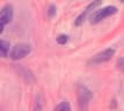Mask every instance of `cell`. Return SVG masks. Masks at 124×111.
<instances>
[{"mask_svg":"<svg viewBox=\"0 0 124 111\" xmlns=\"http://www.w3.org/2000/svg\"><path fill=\"white\" fill-rule=\"evenodd\" d=\"M46 13H48V16H49V17H54V16L56 15V13H57V8H56V6H54V4L49 5Z\"/></svg>","mask_w":124,"mask_h":111,"instance_id":"cell-11","label":"cell"},{"mask_svg":"<svg viewBox=\"0 0 124 111\" xmlns=\"http://www.w3.org/2000/svg\"><path fill=\"white\" fill-rule=\"evenodd\" d=\"M77 98H78V106L80 111H87L88 105L93 98V93L88 87L84 85H79L77 89Z\"/></svg>","mask_w":124,"mask_h":111,"instance_id":"cell-1","label":"cell"},{"mask_svg":"<svg viewBox=\"0 0 124 111\" xmlns=\"http://www.w3.org/2000/svg\"><path fill=\"white\" fill-rule=\"evenodd\" d=\"M0 111H2V110H0Z\"/></svg>","mask_w":124,"mask_h":111,"instance_id":"cell-14","label":"cell"},{"mask_svg":"<svg viewBox=\"0 0 124 111\" xmlns=\"http://www.w3.org/2000/svg\"><path fill=\"white\" fill-rule=\"evenodd\" d=\"M13 19V7L12 5H6L0 11V35L2 34L5 26L8 24Z\"/></svg>","mask_w":124,"mask_h":111,"instance_id":"cell-5","label":"cell"},{"mask_svg":"<svg viewBox=\"0 0 124 111\" xmlns=\"http://www.w3.org/2000/svg\"><path fill=\"white\" fill-rule=\"evenodd\" d=\"M42 109H43V100L39 95H37L34 102V111H42Z\"/></svg>","mask_w":124,"mask_h":111,"instance_id":"cell-9","label":"cell"},{"mask_svg":"<svg viewBox=\"0 0 124 111\" xmlns=\"http://www.w3.org/2000/svg\"><path fill=\"white\" fill-rule=\"evenodd\" d=\"M56 41H57V43L60 44V45H65V44L67 43V41H69V36L65 35V34H60V35L57 36Z\"/></svg>","mask_w":124,"mask_h":111,"instance_id":"cell-10","label":"cell"},{"mask_svg":"<svg viewBox=\"0 0 124 111\" xmlns=\"http://www.w3.org/2000/svg\"><path fill=\"white\" fill-rule=\"evenodd\" d=\"M101 4H102V0H93L92 2L87 6L86 8H85V9L79 14V16L76 19V21H74V26L76 27L82 26V24L85 23V21H86L87 19H89V17H91V15L95 12V9H97V7L101 5Z\"/></svg>","mask_w":124,"mask_h":111,"instance_id":"cell-3","label":"cell"},{"mask_svg":"<svg viewBox=\"0 0 124 111\" xmlns=\"http://www.w3.org/2000/svg\"><path fill=\"white\" fill-rule=\"evenodd\" d=\"M31 52V45L27 43H19L15 44L13 49L9 51V57L13 60H20V59L27 57Z\"/></svg>","mask_w":124,"mask_h":111,"instance_id":"cell-4","label":"cell"},{"mask_svg":"<svg viewBox=\"0 0 124 111\" xmlns=\"http://www.w3.org/2000/svg\"><path fill=\"white\" fill-rule=\"evenodd\" d=\"M119 1H121V2H123V4H124V0H119Z\"/></svg>","mask_w":124,"mask_h":111,"instance_id":"cell-13","label":"cell"},{"mask_svg":"<svg viewBox=\"0 0 124 111\" xmlns=\"http://www.w3.org/2000/svg\"><path fill=\"white\" fill-rule=\"evenodd\" d=\"M117 12H118V8L116 6H106L102 8H99L89 17L91 24H97L101 21H103L104 19H107L111 15H115Z\"/></svg>","mask_w":124,"mask_h":111,"instance_id":"cell-2","label":"cell"},{"mask_svg":"<svg viewBox=\"0 0 124 111\" xmlns=\"http://www.w3.org/2000/svg\"><path fill=\"white\" fill-rule=\"evenodd\" d=\"M9 50H11V44L8 41L0 39V58H6L9 56Z\"/></svg>","mask_w":124,"mask_h":111,"instance_id":"cell-7","label":"cell"},{"mask_svg":"<svg viewBox=\"0 0 124 111\" xmlns=\"http://www.w3.org/2000/svg\"><path fill=\"white\" fill-rule=\"evenodd\" d=\"M54 111H72V108H71V104L66 101H63L60 102L58 105H56Z\"/></svg>","mask_w":124,"mask_h":111,"instance_id":"cell-8","label":"cell"},{"mask_svg":"<svg viewBox=\"0 0 124 111\" xmlns=\"http://www.w3.org/2000/svg\"><path fill=\"white\" fill-rule=\"evenodd\" d=\"M115 49H106V50H103V51H101V52L96 53L94 57L92 58V60H91V63L93 64H102V63H107V61H109L110 59L114 57V54H115Z\"/></svg>","mask_w":124,"mask_h":111,"instance_id":"cell-6","label":"cell"},{"mask_svg":"<svg viewBox=\"0 0 124 111\" xmlns=\"http://www.w3.org/2000/svg\"><path fill=\"white\" fill-rule=\"evenodd\" d=\"M116 66H117V68L124 74V57H121V58L117 59V61H116Z\"/></svg>","mask_w":124,"mask_h":111,"instance_id":"cell-12","label":"cell"}]
</instances>
